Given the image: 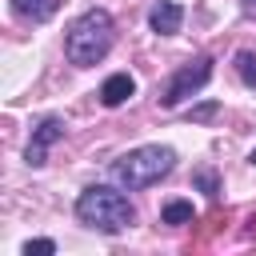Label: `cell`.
<instances>
[{
  "mask_svg": "<svg viewBox=\"0 0 256 256\" xmlns=\"http://www.w3.org/2000/svg\"><path fill=\"white\" fill-rule=\"evenodd\" d=\"M112 40H116V20L108 8H88L80 12L72 24H68V36H64V56L68 64L76 68H92L100 64L108 52H112Z\"/></svg>",
  "mask_w": 256,
  "mask_h": 256,
  "instance_id": "obj_1",
  "label": "cell"
},
{
  "mask_svg": "<svg viewBox=\"0 0 256 256\" xmlns=\"http://www.w3.org/2000/svg\"><path fill=\"white\" fill-rule=\"evenodd\" d=\"M76 220L104 232V236H116V232L132 228L136 208H132V200L124 196L120 184H88L76 196Z\"/></svg>",
  "mask_w": 256,
  "mask_h": 256,
  "instance_id": "obj_2",
  "label": "cell"
},
{
  "mask_svg": "<svg viewBox=\"0 0 256 256\" xmlns=\"http://www.w3.org/2000/svg\"><path fill=\"white\" fill-rule=\"evenodd\" d=\"M172 168H176V152L168 144H140V148L116 156L112 168H108V176L124 192H140V188H152L156 180H164Z\"/></svg>",
  "mask_w": 256,
  "mask_h": 256,
  "instance_id": "obj_3",
  "label": "cell"
},
{
  "mask_svg": "<svg viewBox=\"0 0 256 256\" xmlns=\"http://www.w3.org/2000/svg\"><path fill=\"white\" fill-rule=\"evenodd\" d=\"M212 80V56H192V60H184L176 72H172V80H168V88H164V96H160V108H180L188 96H196L204 84Z\"/></svg>",
  "mask_w": 256,
  "mask_h": 256,
  "instance_id": "obj_4",
  "label": "cell"
},
{
  "mask_svg": "<svg viewBox=\"0 0 256 256\" xmlns=\"http://www.w3.org/2000/svg\"><path fill=\"white\" fill-rule=\"evenodd\" d=\"M64 128H68V124H64L60 116H44V120L32 128V140H28V148H24V164H28V168H44L52 144L64 140Z\"/></svg>",
  "mask_w": 256,
  "mask_h": 256,
  "instance_id": "obj_5",
  "label": "cell"
},
{
  "mask_svg": "<svg viewBox=\"0 0 256 256\" xmlns=\"http://www.w3.org/2000/svg\"><path fill=\"white\" fill-rule=\"evenodd\" d=\"M148 24H152L156 36H176L180 24H184V8H180L176 0H156V4L148 8Z\"/></svg>",
  "mask_w": 256,
  "mask_h": 256,
  "instance_id": "obj_6",
  "label": "cell"
},
{
  "mask_svg": "<svg viewBox=\"0 0 256 256\" xmlns=\"http://www.w3.org/2000/svg\"><path fill=\"white\" fill-rule=\"evenodd\" d=\"M132 92H136V80H132L128 72H112V76L100 84V104H104V108H120L124 100H132Z\"/></svg>",
  "mask_w": 256,
  "mask_h": 256,
  "instance_id": "obj_7",
  "label": "cell"
},
{
  "mask_svg": "<svg viewBox=\"0 0 256 256\" xmlns=\"http://www.w3.org/2000/svg\"><path fill=\"white\" fill-rule=\"evenodd\" d=\"M8 4H12V16L24 24H44L60 12V0H8Z\"/></svg>",
  "mask_w": 256,
  "mask_h": 256,
  "instance_id": "obj_8",
  "label": "cell"
},
{
  "mask_svg": "<svg viewBox=\"0 0 256 256\" xmlns=\"http://www.w3.org/2000/svg\"><path fill=\"white\" fill-rule=\"evenodd\" d=\"M192 184H196L208 200H216V196H220V176H216V168H208V164L192 168Z\"/></svg>",
  "mask_w": 256,
  "mask_h": 256,
  "instance_id": "obj_9",
  "label": "cell"
},
{
  "mask_svg": "<svg viewBox=\"0 0 256 256\" xmlns=\"http://www.w3.org/2000/svg\"><path fill=\"white\" fill-rule=\"evenodd\" d=\"M192 216H196L192 200H168V204H164V212H160V220H164V224H192Z\"/></svg>",
  "mask_w": 256,
  "mask_h": 256,
  "instance_id": "obj_10",
  "label": "cell"
},
{
  "mask_svg": "<svg viewBox=\"0 0 256 256\" xmlns=\"http://www.w3.org/2000/svg\"><path fill=\"white\" fill-rule=\"evenodd\" d=\"M236 76H240L248 88H256V52H252V48H240V52H236Z\"/></svg>",
  "mask_w": 256,
  "mask_h": 256,
  "instance_id": "obj_11",
  "label": "cell"
},
{
  "mask_svg": "<svg viewBox=\"0 0 256 256\" xmlns=\"http://www.w3.org/2000/svg\"><path fill=\"white\" fill-rule=\"evenodd\" d=\"M20 252H24V256H56V240H44V236H40V240H28Z\"/></svg>",
  "mask_w": 256,
  "mask_h": 256,
  "instance_id": "obj_12",
  "label": "cell"
},
{
  "mask_svg": "<svg viewBox=\"0 0 256 256\" xmlns=\"http://www.w3.org/2000/svg\"><path fill=\"white\" fill-rule=\"evenodd\" d=\"M220 112V100H204V104H196L192 112H188V120H196V124H204V120H212Z\"/></svg>",
  "mask_w": 256,
  "mask_h": 256,
  "instance_id": "obj_13",
  "label": "cell"
},
{
  "mask_svg": "<svg viewBox=\"0 0 256 256\" xmlns=\"http://www.w3.org/2000/svg\"><path fill=\"white\" fill-rule=\"evenodd\" d=\"M240 8H244L248 16H256V0H240Z\"/></svg>",
  "mask_w": 256,
  "mask_h": 256,
  "instance_id": "obj_14",
  "label": "cell"
},
{
  "mask_svg": "<svg viewBox=\"0 0 256 256\" xmlns=\"http://www.w3.org/2000/svg\"><path fill=\"white\" fill-rule=\"evenodd\" d=\"M252 164H256V148H252Z\"/></svg>",
  "mask_w": 256,
  "mask_h": 256,
  "instance_id": "obj_15",
  "label": "cell"
}]
</instances>
